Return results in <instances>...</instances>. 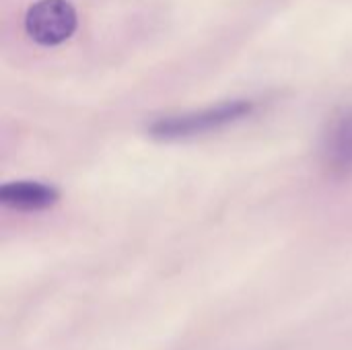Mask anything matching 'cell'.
Instances as JSON below:
<instances>
[{
	"instance_id": "obj_4",
	"label": "cell",
	"mask_w": 352,
	"mask_h": 350,
	"mask_svg": "<svg viewBox=\"0 0 352 350\" xmlns=\"http://www.w3.org/2000/svg\"><path fill=\"white\" fill-rule=\"evenodd\" d=\"M0 202L12 210L37 212L58 202V190L41 182H10L0 188Z\"/></svg>"
},
{
	"instance_id": "obj_2",
	"label": "cell",
	"mask_w": 352,
	"mask_h": 350,
	"mask_svg": "<svg viewBox=\"0 0 352 350\" xmlns=\"http://www.w3.org/2000/svg\"><path fill=\"white\" fill-rule=\"evenodd\" d=\"M78 25L74 6L68 0H37L25 14L27 35L45 47L66 41Z\"/></svg>"
},
{
	"instance_id": "obj_3",
	"label": "cell",
	"mask_w": 352,
	"mask_h": 350,
	"mask_svg": "<svg viewBox=\"0 0 352 350\" xmlns=\"http://www.w3.org/2000/svg\"><path fill=\"white\" fill-rule=\"evenodd\" d=\"M322 163L336 177H352V107L338 109L322 134Z\"/></svg>"
},
{
	"instance_id": "obj_1",
	"label": "cell",
	"mask_w": 352,
	"mask_h": 350,
	"mask_svg": "<svg viewBox=\"0 0 352 350\" xmlns=\"http://www.w3.org/2000/svg\"><path fill=\"white\" fill-rule=\"evenodd\" d=\"M254 109L256 105L250 99L223 101L212 107L159 118L157 122L151 124L148 132L153 138L159 140H188V138L204 136L208 132H217L235 122H241L248 116H252Z\"/></svg>"
}]
</instances>
